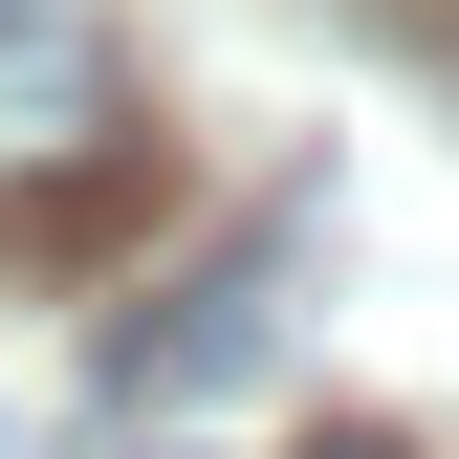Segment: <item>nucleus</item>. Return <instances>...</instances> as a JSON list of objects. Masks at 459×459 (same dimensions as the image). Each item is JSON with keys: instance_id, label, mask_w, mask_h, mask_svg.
<instances>
[{"instance_id": "nucleus-1", "label": "nucleus", "mask_w": 459, "mask_h": 459, "mask_svg": "<svg viewBox=\"0 0 459 459\" xmlns=\"http://www.w3.org/2000/svg\"><path fill=\"white\" fill-rule=\"evenodd\" d=\"M328 459H394V437H328Z\"/></svg>"}]
</instances>
